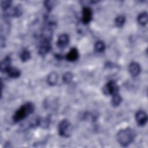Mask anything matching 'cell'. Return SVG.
Masks as SVG:
<instances>
[{"mask_svg": "<svg viewBox=\"0 0 148 148\" xmlns=\"http://www.w3.org/2000/svg\"><path fill=\"white\" fill-rule=\"evenodd\" d=\"M53 36V30L52 28L47 26L45 27L41 32V40L42 41H46L50 42Z\"/></svg>", "mask_w": 148, "mask_h": 148, "instance_id": "cell-8", "label": "cell"}, {"mask_svg": "<svg viewBox=\"0 0 148 148\" xmlns=\"http://www.w3.org/2000/svg\"><path fill=\"white\" fill-rule=\"evenodd\" d=\"M22 12H23V10H22L21 6L18 5L12 10L9 16H13V17H19L22 14Z\"/></svg>", "mask_w": 148, "mask_h": 148, "instance_id": "cell-18", "label": "cell"}, {"mask_svg": "<svg viewBox=\"0 0 148 148\" xmlns=\"http://www.w3.org/2000/svg\"><path fill=\"white\" fill-rule=\"evenodd\" d=\"M72 124L68 119H63L58 124V133L62 137L69 138L72 134Z\"/></svg>", "mask_w": 148, "mask_h": 148, "instance_id": "cell-3", "label": "cell"}, {"mask_svg": "<svg viewBox=\"0 0 148 148\" xmlns=\"http://www.w3.org/2000/svg\"><path fill=\"white\" fill-rule=\"evenodd\" d=\"M31 53L27 49H24L21 51V53H20V59L23 62H25L27 61H28L31 58Z\"/></svg>", "mask_w": 148, "mask_h": 148, "instance_id": "cell-17", "label": "cell"}, {"mask_svg": "<svg viewBox=\"0 0 148 148\" xmlns=\"http://www.w3.org/2000/svg\"><path fill=\"white\" fill-rule=\"evenodd\" d=\"M12 1L10 0H5V1H1V8H2L3 10H7L8 9L10 5H11Z\"/></svg>", "mask_w": 148, "mask_h": 148, "instance_id": "cell-23", "label": "cell"}, {"mask_svg": "<svg viewBox=\"0 0 148 148\" xmlns=\"http://www.w3.org/2000/svg\"><path fill=\"white\" fill-rule=\"evenodd\" d=\"M125 17L123 15H120L117 16V17H116L114 20L115 25L117 27H121L122 26H123V25L125 23Z\"/></svg>", "mask_w": 148, "mask_h": 148, "instance_id": "cell-21", "label": "cell"}, {"mask_svg": "<svg viewBox=\"0 0 148 148\" xmlns=\"http://www.w3.org/2000/svg\"><path fill=\"white\" fill-rule=\"evenodd\" d=\"M137 20L140 25L143 26L146 25L148 21L147 13L146 12H143L140 13L137 17Z\"/></svg>", "mask_w": 148, "mask_h": 148, "instance_id": "cell-15", "label": "cell"}, {"mask_svg": "<svg viewBox=\"0 0 148 148\" xmlns=\"http://www.w3.org/2000/svg\"><path fill=\"white\" fill-rule=\"evenodd\" d=\"M135 120L138 125L141 127L144 126L147 121V114L143 110H139L135 114Z\"/></svg>", "mask_w": 148, "mask_h": 148, "instance_id": "cell-6", "label": "cell"}, {"mask_svg": "<svg viewBox=\"0 0 148 148\" xmlns=\"http://www.w3.org/2000/svg\"><path fill=\"white\" fill-rule=\"evenodd\" d=\"M112 98L111 100V103L113 107H117L119 106L122 101V98L121 97L119 94H114L113 95H112Z\"/></svg>", "mask_w": 148, "mask_h": 148, "instance_id": "cell-16", "label": "cell"}, {"mask_svg": "<svg viewBox=\"0 0 148 148\" xmlns=\"http://www.w3.org/2000/svg\"><path fill=\"white\" fill-rule=\"evenodd\" d=\"M11 58L10 56H6L0 64V69L1 72H6L8 69L11 66Z\"/></svg>", "mask_w": 148, "mask_h": 148, "instance_id": "cell-12", "label": "cell"}, {"mask_svg": "<svg viewBox=\"0 0 148 148\" xmlns=\"http://www.w3.org/2000/svg\"><path fill=\"white\" fill-rule=\"evenodd\" d=\"M79 58V52L75 47L72 48L66 55V59L68 61H75Z\"/></svg>", "mask_w": 148, "mask_h": 148, "instance_id": "cell-11", "label": "cell"}, {"mask_svg": "<svg viewBox=\"0 0 148 148\" xmlns=\"http://www.w3.org/2000/svg\"><path fill=\"white\" fill-rule=\"evenodd\" d=\"M51 49V45L50 44V42L41 40L40 45L39 47L38 53L41 56H45L50 51Z\"/></svg>", "mask_w": 148, "mask_h": 148, "instance_id": "cell-9", "label": "cell"}, {"mask_svg": "<svg viewBox=\"0 0 148 148\" xmlns=\"http://www.w3.org/2000/svg\"><path fill=\"white\" fill-rule=\"evenodd\" d=\"M69 42V36L66 34H62L60 35L57 41V46L58 48L63 49L65 48Z\"/></svg>", "mask_w": 148, "mask_h": 148, "instance_id": "cell-7", "label": "cell"}, {"mask_svg": "<svg viewBox=\"0 0 148 148\" xmlns=\"http://www.w3.org/2000/svg\"><path fill=\"white\" fill-rule=\"evenodd\" d=\"M8 75V76L12 78L16 79L20 77L21 75V72L16 67H13V66H10L8 70L6 71V72Z\"/></svg>", "mask_w": 148, "mask_h": 148, "instance_id": "cell-14", "label": "cell"}, {"mask_svg": "<svg viewBox=\"0 0 148 148\" xmlns=\"http://www.w3.org/2000/svg\"><path fill=\"white\" fill-rule=\"evenodd\" d=\"M35 110L34 105L30 102H27L21 106L14 113L13 120L14 123H18L32 114Z\"/></svg>", "mask_w": 148, "mask_h": 148, "instance_id": "cell-1", "label": "cell"}, {"mask_svg": "<svg viewBox=\"0 0 148 148\" xmlns=\"http://www.w3.org/2000/svg\"><path fill=\"white\" fill-rule=\"evenodd\" d=\"M119 91V86L114 80L109 81L103 87V92L105 95H112L118 94Z\"/></svg>", "mask_w": 148, "mask_h": 148, "instance_id": "cell-4", "label": "cell"}, {"mask_svg": "<svg viewBox=\"0 0 148 148\" xmlns=\"http://www.w3.org/2000/svg\"><path fill=\"white\" fill-rule=\"evenodd\" d=\"M105 48H106L105 44L103 41H101V40L97 41L94 45L95 50L98 53L103 52L105 50Z\"/></svg>", "mask_w": 148, "mask_h": 148, "instance_id": "cell-19", "label": "cell"}, {"mask_svg": "<svg viewBox=\"0 0 148 148\" xmlns=\"http://www.w3.org/2000/svg\"><path fill=\"white\" fill-rule=\"evenodd\" d=\"M58 79V76L57 72H52L49 73L47 77V83L50 86H54L57 84Z\"/></svg>", "mask_w": 148, "mask_h": 148, "instance_id": "cell-13", "label": "cell"}, {"mask_svg": "<svg viewBox=\"0 0 148 148\" xmlns=\"http://www.w3.org/2000/svg\"><path fill=\"white\" fill-rule=\"evenodd\" d=\"M73 77V75L71 72H66L64 73L62 76V81L65 84L70 83Z\"/></svg>", "mask_w": 148, "mask_h": 148, "instance_id": "cell-20", "label": "cell"}, {"mask_svg": "<svg viewBox=\"0 0 148 148\" xmlns=\"http://www.w3.org/2000/svg\"><path fill=\"white\" fill-rule=\"evenodd\" d=\"M129 72L131 75L133 77L138 76L140 72V65L136 62H132L129 65Z\"/></svg>", "mask_w": 148, "mask_h": 148, "instance_id": "cell-10", "label": "cell"}, {"mask_svg": "<svg viewBox=\"0 0 148 148\" xmlns=\"http://www.w3.org/2000/svg\"><path fill=\"white\" fill-rule=\"evenodd\" d=\"M117 140L120 145L127 147L131 143L134 139V131L130 128L120 130L117 134Z\"/></svg>", "mask_w": 148, "mask_h": 148, "instance_id": "cell-2", "label": "cell"}, {"mask_svg": "<svg viewBox=\"0 0 148 148\" xmlns=\"http://www.w3.org/2000/svg\"><path fill=\"white\" fill-rule=\"evenodd\" d=\"M92 12L90 8L88 6H84L82 9V20L84 24H88L92 20Z\"/></svg>", "mask_w": 148, "mask_h": 148, "instance_id": "cell-5", "label": "cell"}, {"mask_svg": "<svg viewBox=\"0 0 148 148\" xmlns=\"http://www.w3.org/2000/svg\"><path fill=\"white\" fill-rule=\"evenodd\" d=\"M54 2L53 1H45L44 2V6L48 12H50L53 9L54 6Z\"/></svg>", "mask_w": 148, "mask_h": 148, "instance_id": "cell-22", "label": "cell"}]
</instances>
